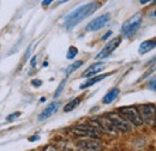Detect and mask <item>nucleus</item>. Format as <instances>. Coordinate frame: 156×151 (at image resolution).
<instances>
[{
    "label": "nucleus",
    "mask_w": 156,
    "mask_h": 151,
    "mask_svg": "<svg viewBox=\"0 0 156 151\" xmlns=\"http://www.w3.org/2000/svg\"><path fill=\"white\" fill-rule=\"evenodd\" d=\"M35 65H36V55H34L31 58V67H34Z\"/></svg>",
    "instance_id": "5701e85b"
},
{
    "label": "nucleus",
    "mask_w": 156,
    "mask_h": 151,
    "mask_svg": "<svg viewBox=\"0 0 156 151\" xmlns=\"http://www.w3.org/2000/svg\"><path fill=\"white\" fill-rule=\"evenodd\" d=\"M121 43V37H114L113 40H111L105 47H103V49L98 53V55L95 57L96 60H102V59H106L107 57H109L115 49H117L118 47H119V44Z\"/></svg>",
    "instance_id": "423d86ee"
},
{
    "label": "nucleus",
    "mask_w": 156,
    "mask_h": 151,
    "mask_svg": "<svg viewBox=\"0 0 156 151\" xmlns=\"http://www.w3.org/2000/svg\"><path fill=\"white\" fill-rule=\"evenodd\" d=\"M58 107H59L58 102H52V103H51L48 107H46V108H44V111H43L42 113L40 114L39 120H40V121H43V120L48 119L51 115H53V114L58 111Z\"/></svg>",
    "instance_id": "9d476101"
},
{
    "label": "nucleus",
    "mask_w": 156,
    "mask_h": 151,
    "mask_svg": "<svg viewBox=\"0 0 156 151\" xmlns=\"http://www.w3.org/2000/svg\"><path fill=\"white\" fill-rule=\"evenodd\" d=\"M66 1H69V0H61V1H60V4H62V2H66Z\"/></svg>",
    "instance_id": "cd10ccee"
},
{
    "label": "nucleus",
    "mask_w": 156,
    "mask_h": 151,
    "mask_svg": "<svg viewBox=\"0 0 156 151\" xmlns=\"http://www.w3.org/2000/svg\"><path fill=\"white\" fill-rule=\"evenodd\" d=\"M78 148L84 151H101L102 144L98 139L94 138H88V139H82L77 143Z\"/></svg>",
    "instance_id": "0eeeda50"
},
{
    "label": "nucleus",
    "mask_w": 156,
    "mask_h": 151,
    "mask_svg": "<svg viewBox=\"0 0 156 151\" xmlns=\"http://www.w3.org/2000/svg\"><path fill=\"white\" fill-rule=\"evenodd\" d=\"M53 1H54V0H43V1H42V6H48V5H51Z\"/></svg>",
    "instance_id": "412c9836"
},
{
    "label": "nucleus",
    "mask_w": 156,
    "mask_h": 151,
    "mask_svg": "<svg viewBox=\"0 0 156 151\" xmlns=\"http://www.w3.org/2000/svg\"><path fill=\"white\" fill-rule=\"evenodd\" d=\"M31 84H33L35 88H40V86L42 85V82L39 80V79H34V80H31Z\"/></svg>",
    "instance_id": "aec40b11"
},
{
    "label": "nucleus",
    "mask_w": 156,
    "mask_h": 151,
    "mask_svg": "<svg viewBox=\"0 0 156 151\" xmlns=\"http://www.w3.org/2000/svg\"><path fill=\"white\" fill-rule=\"evenodd\" d=\"M139 2H140L142 5H145V4H148V2H150V0H139Z\"/></svg>",
    "instance_id": "a878e982"
},
{
    "label": "nucleus",
    "mask_w": 156,
    "mask_h": 151,
    "mask_svg": "<svg viewBox=\"0 0 156 151\" xmlns=\"http://www.w3.org/2000/svg\"><path fill=\"white\" fill-rule=\"evenodd\" d=\"M72 131L78 137H88V138H94V139H98L100 138V133H98V131L94 126L76 125L72 128Z\"/></svg>",
    "instance_id": "39448f33"
},
{
    "label": "nucleus",
    "mask_w": 156,
    "mask_h": 151,
    "mask_svg": "<svg viewBox=\"0 0 156 151\" xmlns=\"http://www.w3.org/2000/svg\"><path fill=\"white\" fill-rule=\"evenodd\" d=\"M119 94H120V90H119L118 88H113L112 90H109L107 94L103 96L102 102H103L105 104H109V103H112L113 101L117 100V97L119 96Z\"/></svg>",
    "instance_id": "4468645a"
},
{
    "label": "nucleus",
    "mask_w": 156,
    "mask_h": 151,
    "mask_svg": "<svg viewBox=\"0 0 156 151\" xmlns=\"http://www.w3.org/2000/svg\"><path fill=\"white\" fill-rule=\"evenodd\" d=\"M112 73H105V75H101V76H96V77H93V78H89L85 83H83L80 86H79V89H87V88H89V86H93L94 84H96L98 82H101V80H103L106 77H108V76H111Z\"/></svg>",
    "instance_id": "ddd939ff"
},
{
    "label": "nucleus",
    "mask_w": 156,
    "mask_h": 151,
    "mask_svg": "<svg viewBox=\"0 0 156 151\" xmlns=\"http://www.w3.org/2000/svg\"><path fill=\"white\" fill-rule=\"evenodd\" d=\"M44 151H57V149H54L52 145H48V146L44 149Z\"/></svg>",
    "instance_id": "b1692460"
},
{
    "label": "nucleus",
    "mask_w": 156,
    "mask_h": 151,
    "mask_svg": "<svg viewBox=\"0 0 156 151\" xmlns=\"http://www.w3.org/2000/svg\"><path fill=\"white\" fill-rule=\"evenodd\" d=\"M65 84H66V79H64L60 84H59L58 89H57V91L54 93V98H57V97H59V95L61 94V91L64 90V88H65Z\"/></svg>",
    "instance_id": "a211bd4d"
},
{
    "label": "nucleus",
    "mask_w": 156,
    "mask_h": 151,
    "mask_svg": "<svg viewBox=\"0 0 156 151\" xmlns=\"http://www.w3.org/2000/svg\"><path fill=\"white\" fill-rule=\"evenodd\" d=\"M106 116L108 118V120L112 122L113 127H114L117 131L129 132V131L131 130V124H130L126 119L121 118L120 115H118V114H115V113H112V114H107Z\"/></svg>",
    "instance_id": "20e7f679"
},
{
    "label": "nucleus",
    "mask_w": 156,
    "mask_h": 151,
    "mask_svg": "<svg viewBox=\"0 0 156 151\" xmlns=\"http://www.w3.org/2000/svg\"><path fill=\"white\" fill-rule=\"evenodd\" d=\"M111 35H112V31H108V33H106V34H105V35L101 37V40H107V38L109 37Z\"/></svg>",
    "instance_id": "4be33fe9"
},
{
    "label": "nucleus",
    "mask_w": 156,
    "mask_h": 151,
    "mask_svg": "<svg viewBox=\"0 0 156 151\" xmlns=\"http://www.w3.org/2000/svg\"><path fill=\"white\" fill-rule=\"evenodd\" d=\"M83 65V61H80V60H78V61H75L72 65H70L69 67H67V70H66V75H71L73 71H76L77 68H79L80 66Z\"/></svg>",
    "instance_id": "dca6fc26"
},
{
    "label": "nucleus",
    "mask_w": 156,
    "mask_h": 151,
    "mask_svg": "<svg viewBox=\"0 0 156 151\" xmlns=\"http://www.w3.org/2000/svg\"><path fill=\"white\" fill-rule=\"evenodd\" d=\"M98 9V5L95 2H89L85 4L83 6H79L75 11H72L71 13H69L65 19H64V24L67 29H72L76 25H78L83 19L89 17L90 15H93Z\"/></svg>",
    "instance_id": "f257e3e1"
},
{
    "label": "nucleus",
    "mask_w": 156,
    "mask_h": 151,
    "mask_svg": "<svg viewBox=\"0 0 156 151\" xmlns=\"http://www.w3.org/2000/svg\"><path fill=\"white\" fill-rule=\"evenodd\" d=\"M39 139H40V137H33V138H30L29 140H30V142H34V140H39Z\"/></svg>",
    "instance_id": "bb28decb"
},
{
    "label": "nucleus",
    "mask_w": 156,
    "mask_h": 151,
    "mask_svg": "<svg viewBox=\"0 0 156 151\" xmlns=\"http://www.w3.org/2000/svg\"><path fill=\"white\" fill-rule=\"evenodd\" d=\"M78 54V49L76 47H73V46H71L70 48H69V51H67V54H66V58L69 59V60H73L75 58L77 57Z\"/></svg>",
    "instance_id": "f3484780"
},
{
    "label": "nucleus",
    "mask_w": 156,
    "mask_h": 151,
    "mask_svg": "<svg viewBox=\"0 0 156 151\" xmlns=\"http://www.w3.org/2000/svg\"><path fill=\"white\" fill-rule=\"evenodd\" d=\"M119 112L124 115V119H126L130 124H132L135 126H142L143 119H142V115L138 112L136 107H131V106L121 107L119 109Z\"/></svg>",
    "instance_id": "7ed1b4c3"
},
{
    "label": "nucleus",
    "mask_w": 156,
    "mask_h": 151,
    "mask_svg": "<svg viewBox=\"0 0 156 151\" xmlns=\"http://www.w3.org/2000/svg\"><path fill=\"white\" fill-rule=\"evenodd\" d=\"M79 103H80V97H76V98H73L72 101H70V102L64 107V112H65V113H69V112L73 111Z\"/></svg>",
    "instance_id": "2eb2a0df"
},
{
    "label": "nucleus",
    "mask_w": 156,
    "mask_h": 151,
    "mask_svg": "<svg viewBox=\"0 0 156 151\" xmlns=\"http://www.w3.org/2000/svg\"><path fill=\"white\" fill-rule=\"evenodd\" d=\"M105 67V62H95L91 66H89L84 72H83V77H93L100 71H102V68Z\"/></svg>",
    "instance_id": "9b49d317"
},
{
    "label": "nucleus",
    "mask_w": 156,
    "mask_h": 151,
    "mask_svg": "<svg viewBox=\"0 0 156 151\" xmlns=\"http://www.w3.org/2000/svg\"><path fill=\"white\" fill-rule=\"evenodd\" d=\"M18 116H20V112H17V113H12V114H10L7 118H6V120L7 121H12V120H15V119H17Z\"/></svg>",
    "instance_id": "6ab92c4d"
},
{
    "label": "nucleus",
    "mask_w": 156,
    "mask_h": 151,
    "mask_svg": "<svg viewBox=\"0 0 156 151\" xmlns=\"http://www.w3.org/2000/svg\"><path fill=\"white\" fill-rule=\"evenodd\" d=\"M108 22H109V15L108 13L101 15L95 19H93L91 22H89L88 25L85 26V30L87 31H98L101 28H103Z\"/></svg>",
    "instance_id": "6e6552de"
},
{
    "label": "nucleus",
    "mask_w": 156,
    "mask_h": 151,
    "mask_svg": "<svg viewBox=\"0 0 156 151\" xmlns=\"http://www.w3.org/2000/svg\"><path fill=\"white\" fill-rule=\"evenodd\" d=\"M142 24V15L140 13H136L135 16H132L130 19H127L122 28H121V33L126 36V37H131L133 36L135 34L137 33V30L139 29Z\"/></svg>",
    "instance_id": "f03ea898"
},
{
    "label": "nucleus",
    "mask_w": 156,
    "mask_h": 151,
    "mask_svg": "<svg viewBox=\"0 0 156 151\" xmlns=\"http://www.w3.org/2000/svg\"><path fill=\"white\" fill-rule=\"evenodd\" d=\"M151 90H155V78L151 79Z\"/></svg>",
    "instance_id": "393cba45"
},
{
    "label": "nucleus",
    "mask_w": 156,
    "mask_h": 151,
    "mask_svg": "<svg viewBox=\"0 0 156 151\" xmlns=\"http://www.w3.org/2000/svg\"><path fill=\"white\" fill-rule=\"evenodd\" d=\"M140 115H142V119L147 120V121H150L154 120V115H155V106L151 103V104H142L139 111H138Z\"/></svg>",
    "instance_id": "1a4fd4ad"
},
{
    "label": "nucleus",
    "mask_w": 156,
    "mask_h": 151,
    "mask_svg": "<svg viewBox=\"0 0 156 151\" xmlns=\"http://www.w3.org/2000/svg\"><path fill=\"white\" fill-rule=\"evenodd\" d=\"M156 46V42L155 40H147V41H143L142 43H140V46H139V54H147V53H149L150 51H153L154 48H155Z\"/></svg>",
    "instance_id": "f8f14e48"
}]
</instances>
